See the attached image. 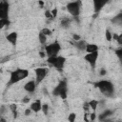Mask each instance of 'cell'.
I'll use <instances>...</instances> for the list:
<instances>
[{
  "mask_svg": "<svg viewBox=\"0 0 122 122\" xmlns=\"http://www.w3.org/2000/svg\"><path fill=\"white\" fill-rule=\"evenodd\" d=\"M99 56V51H95V52H92V53H87L84 55V59L90 64V66L94 69L96 66V62Z\"/></svg>",
  "mask_w": 122,
  "mask_h": 122,
  "instance_id": "7",
  "label": "cell"
},
{
  "mask_svg": "<svg viewBox=\"0 0 122 122\" xmlns=\"http://www.w3.org/2000/svg\"><path fill=\"white\" fill-rule=\"evenodd\" d=\"M98 104H99V101L98 100H94V99H92L91 101H89V105H90V108L92 110V112H95L97 107H98Z\"/></svg>",
  "mask_w": 122,
  "mask_h": 122,
  "instance_id": "19",
  "label": "cell"
},
{
  "mask_svg": "<svg viewBox=\"0 0 122 122\" xmlns=\"http://www.w3.org/2000/svg\"><path fill=\"white\" fill-rule=\"evenodd\" d=\"M52 94L54 96H60L62 99H66L68 95V85L66 80H61L57 86L52 90Z\"/></svg>",
  "mask_w": 122,
  "mask_h": 122,
  "instance_id": "4",
  "label": "cell"
},
{
  "mask_svg": "<svg viewBox=\"0 0 122 122\" xmlns=\"http://www.w3.org/2000/svg\"><path fill=\"white\" fill-rule=\"evenodd\" d=\"M70 25H71V19H70V18H68V17H63V18L60 20V26H61L62 28L67 29Z\"/></svg>",
  "mask_w": 122,
  "mask_h": 122,
  "instance_id": "18",
  "label": "cell"
},
{
  "mask_svg": "<svg viewBox=\"0 0 122 122\" xmlns=\"http://www.w3.org/2000/svg\"><path fill=\"white\" fill-rule=\"evenodd\" d=\"M0 122H7V120H6V119L1 115V117H0Z\"/></svg>",
  "mask_w": 122,
  "mask_h": 122,
  "instance_id": "41",
  "label": "cell"
},
{
  "mask_svg": "<svg viewBox=\"0 0 122 122\" xmlns=\"http://www.w3.org/2000/svg\"><path fill=\"white\" fill-rule=\"evenodd\" d=\"M40 31H41L42 33H44L47 37H48V36H51V35L52 34V30H50L49 28H43Z\"/></svg>",
  "mask_w": 122,
  "mask_h": 122,
  "instance_id": "24",
  "label": "cell"
},
{
  "mask_svg": "<svg viewBox=\"0 0 122 122\" xmlns=\"http://www.w3.org/2000/svg\"><path fill=\"white\" fill-rule=\"evenodd\" d=\"M10 24V21L8 19H0V28L3 29L4 27H9Z\"/></svg>",
  "mask_w": 122,
  "mask_h": 122,
  "instance_id": "22",
  "label": "cell"
},
{
  "mask_svg": "<svg viewBox=\"0 0 122 122\" xmlns=\"http://www.w3.org/2000/svg\"><path fill=\"white\" fill-rule=\"evenodd\" d=\"M114 53H115V55L117 56V58L119 59V62H120V64H121V66H122V48L115 50V51H114Z\"/></svg>",
  "mask_w": 122,
  "mask_h": 122,
  "instance_id": "23",
  "label": "cell"
},
{
  "mask_svg": "<svg viewBox=\"0 0 122 122\" xmlns=\"http://www.w3.org/2000/svg\"><path fill=\"white\" fill-rule=\"evenodd\" d=\"M9 108H10V110L11 111V112L13 114V118H16L17 117V105L13 103V104H10Z\"/></svg>",
  "mask_w": 122,
  "mask_h": 122,
  "instance_id": "20",
  "label": "cell"
},
{
  "mask_svg": "<svg viewBox=\"0 0 122 122\" xmlns=\"http://www.w3.org/2000/svg\"><path fill=\"white\" fill-rule=\"evenodd\" d=\"M83 109H84V111H85L86 112H89V110L91 109V108H90V105H89V102H85V103L83 104Z\"/></svg>",
  "mask_w": 122,
  "mask_h": 122,
  "instance_id": "32",
  "label": "cell"
},
{
  "mask_svg": "<svg viewBox=\"0 0 122 122\" xmlns=\"http://www.w3.org/2000/svg\"><path fill=\"white\" fill-rule=\"evenodd\" d=\"M93 10H94V13L98 14L99 11L104 8L105 5H107L108 1H102V0H93Z\"/></svg>",
  "mask_w": 122,
  "mask_h": 122,
  "instance_id": "10",
  "label": "cell"
},
{
  "mask_svg": "<svg viewBox=\"0 0 122 122\" xmlns=\"http://www.w3.org/2000/svg\"><path fill=\"white\" fill-rule=\"evenodd\" d=\"M94 86L99 89L101 93L106 97H112L114 94V86L109 80H99L94 83Z\"/></svg>",
  "mask_w": 122,
  "mask_h": 122,
  "instance_id": "1",
  "label": "cell"
},
{
  "mask_svg": "<svg viewBox=\"0 0 122 122\" xmlns=\"http://www.w3.org/2000/svg\"><path fill=\"white\" fill-rule=\"evenodd\" d=\"M66 60H67V59H66V57H64V56H62V55H58V56L56 57V61H55V63L53 64V66H52V67H54L57 71H61L63 70L64 66H65Z\"/></svg>",
  "mask_w": 122,
  "mask_h": 122,
  "instance_id": "9",
  "label": "cell"
},
{
  "mask_svg": "<svg viewBox=\"0 0 122 122\" xmlns=\"http://www.w3.org/2000/svg\"><path fill=\"white\" fill-rule=\"evenodd\" d=\"M113 113V112L112 111V110H106V111H104L103 112H101L100 114H99V116H98V119H99V121H104V120H106L108 117H110L112 114Z\"/></svg>",
  "mask_w": 122,
  "mask_h": 122,
  "instance_id": "15",
  "label": "cell"
},
{
  "mask_svg": "<svg viewBox=\"0 0 122 122\" xmlns=\"http://www.w3.org/2000/svg\"><path fill=\"white\" fill-rule=\"evenodd\" d=\"M45 16H46L47 19H50V20H52V19H53V17H52V15H51V12L50 10H47L45 11Z\"/></svg>",
  "mask_w": 122,
  "mask_h": 122,
  "instance_id": "29",
  "label": "cell"
},
{
  "mask_svg": "<svg viewBox=\"0 0 122 122\" xmlns=\"http://www.w3.org/2000/svg\"><path fill=\"white\" fill-rule=\"evenodd\" d=\"M51 15H52L53 19L57 17V14H58V10H57V8H53V9L51 10Z\"/></svg>",
  "mask_w": 122,
  "mask_h": 122,
  "instance_id": "30",
  "label": "cell"
},
{
  "mask_svg": "<svg viewBox=\"0 0 122 122\" xmlns=\"http://www.w3.org/2000/svg\"><path fill=\"white\" fill-rule=\"evenodd\" d=\"M38 4H39V5H40V7H43V6H44V4H45V3H44V2H43V1H38Z\"/></svg>",
  "mask_w": 122,
  "mask_h": 122,
  "instance_id": "42",
  "label": "cell"
},
{
  "mask_svg": "<svg viewBox=\"0 0 122 122\" xmlns=\"http://www.w3.org/2000/svg\"><path fill=\"white\" fill-rule=\"evenodd\" d=\"M106 74H107V71H106L105 69H101L100 71H99V75H100V76H104V75H106Z\"/></svg>",
  "mask_w": 122,
  "mask_h": 122,
  "instance_id": "36",
  "label": "cell"
},
{
  "mask_svg": "<svg viewBox=\"0 0 122 122\" xmlns=\"http://www.w3.org/2000/svg\"><path fill=\"white\" fill-rule=\"evenodd\" d=\"M35 88H36V82L35 80H30L28 81L25 85H24V90L30 93H32L34 91H35Z\"/></svg>",
  "mask_w": 122,
  "mask_h": 122,
  "instance_id": "12",
  "label": "cell"
},
{
  "mask_svg": "<svg viewBox=\"0 0 122 122\" xmlns=\"http://www.w3.org/2000/svg\"><path fill=\"white\" fill-rule=\"evenodd\" d=\"M60 50H61V46L58 41H54L53 43H51L48 46H45V52L48 57L58 56Z\"/></svg>",
  "mask_w": 122,
  "mask_h": 122,
  "instance_id": "5",
  "label": "cell"
},
{
  "mask_svg": "<svg viewBox=\"0 0 122 122\" xmlns=\"http://www.w3.org/2000/svg\"><path fill=\"white\" fill-rule=\"evenodd\" d=\"M117 39H118V34L117 33H112V40L117 41Z\"/></svg>",
  "mask_w": 122,
  "mask_h": 122,
  "instance_id": "39",
  "label": "cell"
},
{
  "mask_svg": "<svg viewBox=\"0 0 122 122\" xmlns=\"http://www.w3.org/2000/svg\"><path fill=\"white\" fill-rule=\"evenodd\" d=\"M72 39L75 41V42H77V41H80L81 40V36L79 35V34H72Z\"/></svg>",
  "mask_w": 122,
  "mask_h": 122,
  "instance_id": "33",
  "label": "cell"
},
{
  "mask_svg": "<svg viewBox=\"0 0 122 122\" xmlns=\"http://www.w3.org/2000/svg\"><path fill=\"white\" fill-rule=\"evenodd\" d=\"M85 51H86L87 53H92V52L99 51V47H98L96 44H91V43H88Z\"/></svg>",
  "mask_w": 122,
  "mask_h": 122,
  "instance_id": "14",
  "label": "cell"
},
{
  "mask_svg": "<svg viewBox=\"0 0 122 122\" xmlns=\"http://www.w3.org/2000/svg\"><path fill=\"white\" fill-rule=\"evenodd\" d=\"M30 110L33 112H35V113H37V112H39L40 111H42V102H41V100L40 99H37V100H35L34 102H32L31 104H30Z\"/></svg>",
  "mask_w": 122,
  "mask_h": 122,
  "instance_id": "13",
  "label": "cell"
},
{
  "mask_svg": "<svg viewBox=\"0 0 122 122\" xmlns=\"http://www.w3.org/2000/svg\"><path fill=\"white\" fill-rule=\"evenodd\" d=\"M88 112H86L85 114H84V120H85V122H90V120L88 119Z\"/></svg>",
  "mask_w": 122,
  "mask_h": 122,
  "instance_id": "40",
  "label": "cell"
},
{
  "mask_svg": "<svg viewBox=\"0 0 122 122\" xmlns=\"http://www.w3.org/2000/svg\"><path fill=\"white\" fill-rule=\"evenodd\" d=\"M31 112H32V111L30 110V108H28V109H26V110H25V115H26V116L30 115V114H31Z\"/></svg>",
  "mask_w": 122,
  "mask_h": 122,
  "instance_id": "34",
  "label": "cell"
},
{
  "mask_svg": "<svg viewBox=\"0 0 122 122\" xmlns=\"http://www.w3.org/2000/svg\"><path fill=\"white\" fill-rule=\"evenodd\" d=\"M38 40H39V42H40L42 45H45L46 42H47V36H46L44 33H42V32L40 31L39 34H38Z\"/></svg>",
  "mask_w": 122,
  "mask_h": 122,
  "instance_id": "21",
  "label": "cell"
},
{
  "mask_svg": "<svg viewBox=\"0 0 122 122\" xmlns=\"http://www.w3.org/2000/svg\"><path fill=\"white\" fill-rule=\"evenodd\" d=\"M56 57H57V56L48 57V58H47V63H48V64H50L51 66H53V64H54V63H55V61H56Z\"/></svg>",
  "mask_w": 122,
  "mask_h": 122,
  "instance_id": "26",
  "label": "cell"
},
{
  "mask_svg": "<svg viewBox=\"0 0 122 122\" xmlns=\"http://www.w3.org/2000/svg\"><path fill=\"white\" fill-rule=\"evenodd\" d=\"M89 117H90V121H91V122L94 121V120L96 119V113H95V112H92V113H90V114H89Z\"/></svg>",
  "mask_w": 122,
  "mask_h": 122,
  "instance_id": "31",
  "label": "cell"
},
{
  "mask_svg": "<svg viewBox=\"0 0 122 122\" xmlns=\"http://www.w3.org/2000/svg\"><path fill=\"white\" fill-rule=\"evenodd\" d=\"M9 10H10L9 2L2 0L0 2V19H8Z\"/></svg>",
  "mask_w": 122,
  "mask_h": 122,
  "instance_id": "8",
  "label": "cell"
},
{
  "mask_svg": "<svg viewBox=\"0 0 122 122\" xmlns=\"http://www.w3.org/2000/svg\"><path fill=\"white\" fill-rule=\"evenodd\" d=\"M48 69L47 68H43V67H40V68H36L34 70V73H35V82H36V85L40 84L47 76L48 74Z\"/></svg>",
  "mask_w": 122,
  "mask_h": 122,
  "instance_id": "6",
  "label": "cell"
},
{
  "mask_svg": "<svg viewBox=\"0 0 122 122\" xmlns=\"http://www.w3.org/2000/svg\"><path fill=\"white\" fill-rule=\"evenodd\" d=\"M112 23L114 24V25H117V26H122V12L116 14L114 17H112L111 19Z\"/></svg>",
  "mask_w": 122,
  "mask_h": 122,
  "instance_id": "17",
  "label": "cell"
},
{
  "mask_svg": "<svg viewBox=\"0 0 122 122\" xmlns=\"http://www.w3.org/2000/svg\"><path fill=\"white\" fill-rule=\"evenodd\" d=\"M30 101V98L29 97V96H25L23 99H22V102L23 103H25V104H27V103H29Z\"/></svg>",
  "mask_w": 122,
  "mask_h": 122,
  "instance_id": "37",
  "label": "cell"
},
{
  "mask_svg": "<svg viewBox=\"0 0 122 122\" xmlns=\"http://www.w3.org/2000/svg\"><path fill=\"white\" fill-rule=\"evenodd\" d=\"M81 7H82V2L77 0V1H72V2H69L66 6L67 10L69 11V13L75 19L78 21V17L80 15V11H81Z\"/></svg>",
  "mask_w": 122,
  "mask_h": 122,
  "instance_id": "3",
  "label": "cell"
},
{
  "mask_svg": "<svg viewBox=\"0 0 122 122\" xmlns=\"http://www.w3.org/2000/svg\"><path fill=\"white\" fill-rule=\"evenodd\" d=\"M39 55H40L41 58H45L47 54H46V52H44V51H39Z\"/></svg>",
  "mask_w": 122,
  "mask_h": 122,
  "instance_id": "38",
  "label": "cell"
},
{
  "mask_svg": "<svg viewBox=\"0 0 122 122\" xmlns=\"http://www.w3.org/2000/svg\"><path fill=\"white\" fill-rule=\"evenodd\" d=\"M75 119H76V113L75 112H71L68 116L69 122H75Z\"/></svg>",
  "mask_w": 122,
  "mask_h": 122,
  "instance_id": "27",
  "label": "cell"
},
{
  "mask_svg": "<svg viewBox=\"0 0 122 122\" xmlns=\"http://www.w3.org/2000/svg\"><path fill=\"white\" fill-rule=\"evenodd\" d=\"M29 76V71L26 69H16L12 71H10V79L8 81V86L14 85L24 79H26Z\"/></svg>",
  "mask_w": 122,
  "mask_h": 122,
  "instance_id": "2",
  "label": "cell"
},
{
  "mask_svg": "<svg viewBox=\"0 0 122 122\" xmlns=\"http://www.w3.org/2000/svg\"><path fill=\"white\" fill-rule=\"evenodd\" d=\"M87 44H88V43H87L85 40L81 39L80 41H77V42L74 43V47H75L77 50H79V51H86Z\"/></svg>",
  "mask_w": 122,
  "mask_h": 122,
  "instance_id": "16",
  "label": "cell"
},
{
  "mask_svg": "<svg viewBox=\"0 0 122 122\" xmlns=\"http://www.w3.org/2000/svg\"><path fill=\"white\" fill-rule=\"evenodd\" d=\"M116 42L118 43V45L122 46V32H121L120 34H118V39H117V41H116Z\"/></svg>",
  "mask_w": 122,
  "mask_h": 122,
  "instance_id": "35",
  "label": "cell"
},
{
  "mask_svg": "<svg viewBox=\"0 0 122 122\" xmlns=\"http://www.w3.org/2000/svg\"><path fill=\"white\" fill-rule=\"evenodd\" d=\"M105 38L108 42H111L112 40V33L110 31V30H106L105 31Z\"/></svg>",
  "mask_w": 122,
  "mask_h": 122,
  "instance_id": "25",
  "label": "cell"
},
{
  "mask_svg": "<svg viewBox=\"0 0 122 122\" xmlns=\"http://www.w3.org/2000/svg\"><path fill=\"white\" fill-rule=\"evenodd\" d=\"M6 38H7V40L12 45V46H16V44H17V39H18V33L16 32V31H11V32H10L7 36H6Z\"/></svg>",
  "mask_w": 122,
  "mask_h": 122,
  "instance_id": "11",
  "label": "cell"
},
{
  "mask_svg": "<svg viewBox=\"0 0 122 122\" xmlns=\"http://www.w3.org/2000/svg\"><path fill=\"white\" fill-rule=\"evenodd\" d=\"M42 112H43V113H44L45 115L48 114V112H49V105H48L47 103L42 104Z\"/></svg>",
  "mask_w": 122,
  "mask_h": 122,
  "instance_id": "28",
  "label": "cell"
}]
</instances>
